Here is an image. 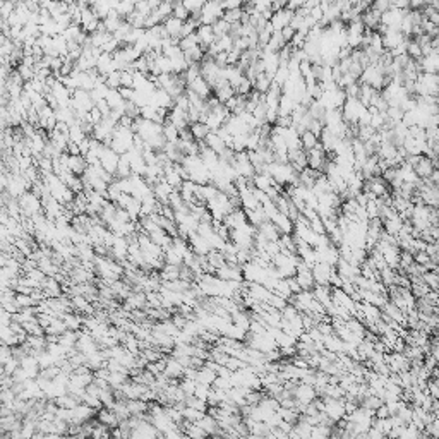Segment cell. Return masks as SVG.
<instances>
[{
  "instance_id": "cell-40",
  "label": "cell",
  "mask_w": 439,
  "mask_h": 439,
  "mask_svg": "<svg viewBox=\"0 0 439 439\" xmlns=\"http://www.w3.org/2000/svg\"><path fill=\"white\" fill-rule=\"evenodd\" d=\"M211 29H213V33H215V36H217V38H221V36L228 35L230 24H228V22H225L223 19H218L213 26H211Z\"/></svg>"
},
{
  "instance_id": "cell-26",
  "label": "cell",
  "mask_w": 439,
  "mask_h": 439,
  "mask_svg": "<svg viewBox=\"0 0 439 439\" xmlns=\"http://www.w3.org/2000/svg\"><path fill=\"white\" fill-rule=\"evenodd\" d=\"M125 405H127V410L129 414L132 415H144L148 414V408H150V403L148 401H143V400H127L125 401Z\"/></svg>"
},
{
  "instance_id": "cell-23",
  "label": "cell",
  "mask_w": 439,
  "mask_h": 439,
  "mask_svg": "<svg viewBox=\"0 0 439 439\" xmlns=\"http://www.w3.org/2000/svg\"><path fill=\"white\" fill-rule=\"evenodd\" d=\"M295 105H299V103H295V100H293L292 96L281 95L280 103H278V115H280V117H290V113L295 109Z\"/></svg>"
},
{
  "instance_id": "cell-28",
  "label": "cell",
  "mask_w": 439,
  "mask_h": 439,
  "mask_svg": "<svg viewBox=\"0 0 439 439\" xmlns=\"http://www.w3.org/2000/svg\"><path fill=\"white\" fill-rule=\"evenodd\" d=\"M217 379V373H215L213 369H210V367L203 366L201 369H198V376H196V383H199V384H208L211 386L213 384V381Z\"/></svg>"
},
{
  "instance_id": "cell-44",
  "label": "cell",
  "mask_w": 439,
  "mask_h": 439,
  "mask_svg": "<svg viewBox=\"0 0 439 439\" xmlns=\"http://www.w3.org/2000/svg\"><path fill=\"white\" fill-rule=\"evenodd\" d=\"M211 393V386L208 384H199V383H196V389H194V396L199 398V400H208V396H210Z\"/></svg>"
},
{
  "instance_id": "cell-19",
  "label": "cell",
  "mask_w": 439,
  "mask_h": 439,
  "mask_svg": "<svg viewBox=\"0 0 439 439\" xmlns=\"http://www.w3.org/2000/svg\"><path fill=\"white\" fill-rule=\"evenodd\" d=\"M96 420H98L100 424H103L105 427H109V429H117L118 427L117 415H115L113 410H110V408H102V410L96 412Z\"/></svg>"
},
{
  "instance_id": "cell-53",
  "label": "cell",
  "mask_w": 439,
  "mask_h": 439,
  "mask_svg": "<svg viewBox=\"0 0 439 439\" xmlns=\"http://www.w3.org/2000/svg\"><path fill=\"white\" fill-rule=\"evenodd\" d=\"M391 9L408 10V9H410V2H408V0H393V2H391Z\"/></svg>"
},
{
  "instance_id": "cell-16",
  "label": "cell",
  "mask_w": 439,
  "mask_h": 439,
  "mask_svg": "<svg viewBox=\"0 0 439 439\" xmlns=\"http://www.w3.org/2000/svg\"><path fill=\"white\" fill-rule=\"evenodd\" d=\"M270 221L276 226L278 232H280L281 235H292V233H293V221L288 217H285V215L276 213L273 218L270 220Z\"/></svg>"
},
{
  "instance_id": "cell-15",
  "label": "cell",
  "mask_w": 439,
  "mask_h": 439,
  "mask_svg": "<svg viewBox=\"0 0 439 439\" xmlns=\"http://www.w3.org/2000/svg\"><path fill=\"white\" fill-rule=\"evenodd\" d=\"M247 295L254 299L256 302H268L271 292L261 283H247Z\"/></svg>"
},
{
  "instance_id": "cell-56",
  "label": "cell",
  "mask_w": 439,
  "mask_h": 439,
  "mask_svg": "<svg viewBox=\"0 0 439 439\" xmlns=\"http://www.w3.org/2000/svg\"><path fill=\"white\" fill-rule=\"evenodd\" d=\"M280 33H281V36H283V40H285V43H286V45H288L290 42H292L293 35H295V31H293V29L290 28V26H286V28H283Z\"/></svg>"
},
{
  "instance_id": "cell-9",
  "label": "cell",
  "mask_w": 439,
  "mask_h": 439,
  "mask_svg": "<svg viewBox=\"0 0 439 439\" xmlns=\"http://www.w3.org/2000/svg\"><path fill=\"white\" fill-rule=\"evenodd\" d=\"M436 168H438V160H434V162H433V160L426 158V156L422 155L420 162L414 166V172H415V175L420 178V180H426V178L431 177V173H433Z\"/></svg>"
},
{
  "instance_id": "cell-43",
  "label": "cell",
  "mask_w": 439,
  "mask_h": 439,
  "mask_svg": "<svg viewBox=\"0 0 439 439\" xmlns=\"http://www.w3.org/2000/svg\"><path fill=\"white\" fill-rule=\"evenodd\" d=\"M180 389L182 391H184V395L185 396H191V395H194V389H196V381H192V379H185V378H182V381H180Z\"/></svg>"
},
{
  "instance_id": "cell-51",
  "label": "cell",
  "mask_w": 439,
  "mask_h": 439,
  "mask_svg": "<svg viewBox=\"0 0 439 439\" xmlns=\"http://www.w3.org/2000/svg\"><path fill=\"white\" fill-rule=\"evenodd\" d=\"M424 302L426 304H429V306H433V307H436L438 306V302H439V299H438V292H434V290H429V292H427V295L424 297Z\"/></svg>"
},
{
  "instance_id": "cell-33",
  "label": "cell",
  "mask_w": 439,
  "mask_h": 439,
  "mask_svg": "<svg viewBox=\"0 0 439 439\" xmlns=\"http://www.w3.org/2000/svg\"><path fill=\"white\" fill-rule=\"evenodd\" d=\"M283 47H286V43H285L283 36H281V33L280 31H273V35H271L270 42H268V45H266V48L270 52H274V54H278V52H280Z\"/></svg>"
},
{
  "instance_id": "cell-57",
  "label": "cell",
  "mask_w": 439,
  "mask_h": 439,
  "mask_svg": "<svg viewBox=\"0 0 439 439\" xmlns=\"http://www.w3.org/2000/svg\"><path fill=\"white\" fill-rule=\"evenodd\" d=\"M304 9H307V10H312V9H316V7H319V0H311V2H304Z\"/></svg>"
},
{
  "instance_id": "cell-3",
  "label": "cell",
  "mask_w": 439,
  "mask_h": 439,
  "mask_svg": "<svg viewBox=\"0 0 439 439\" xmlns=\"http://www.w3.org/2000/svg\"><path fill=\"white\" fill-rule=\"evenodd\" d=\"M323 400V412H325L326 415H328L329 420H333L334 424L340 422L341 419L345 417V400L341 398V400H333V398H321Z\"/></svg>"
},
{
  "instance_id": "cell-14",
  "label": "cell",
  "mask_w": 439,
  "mask_h": 439,
  "mask_svg": "<svg viewBox=\"0 0 439 439\" xmlns=\"http://www.w3.org/2000/svg\"><path fill=\"white\" fill-rule=\"evenodd\" d=\"M247 223V218H245V213L244 210H233L230 215H226L225 218H223V225L226 226L228 230H235V228H240L242 225H245Z\"/></svg>"
},
{
  "instance_id": "cell-48",
  "label": "cell",
  "mask_w": 439,
  "mask_h": 439,
  "mask_svg": "<svg viewBox=\"0 0 439 439\" xmlns=\"http://www.w3.org/2000/svg\"><path fill=\"white\" fill-rule=\"evenodd\" d=\"M259 141L261 137L256 132H249L247 134V146H245V151H256L259 148Z\"/></svg>"
},
{
  "instance_id": "cell-32",
  "label": "cell",
  "mask_w": 439,
  "mask_h": 439,
  "mask_svg": "<svg viewBox=\"0 0 439 439\" xmlns=\"http://www.w3.org/2000/svg\"><path fill=\"white\" fill-rule=\"evenodd\" d=\"M271 83H273V81H271L270 77L263 72V74H259V76L256 77L254 83H252V89H254V91H258L259 95H266V91L270 89Z\"/></svg>"
},
{
  "instance_id": "cell-31",
  "label": "cell",
  "mask_w": 439,
  "mask_h": 439,
  "mask_svg": "<svg viewBox=\"0 0 439 439\" xmlns=\"http://www.w3.org/2000/svg\"><path fill=\"white\" fill-rule=\"evenodd\" d=\"M206 261H208V266H210L211 270H215V273H217V270L225 266V256L220 251H211L210 254L206 256Z\"/></svg>"
},
{
  "instance_id": "cell-34",
  "label": "cell",
  "mask_w": 439,
  "mask_h": 439,
  "mask_svg": "<svg viewBox=\"0 0 439 439\" xmlns=\"http://www.w3.org/2000/svg\"><path fill=\"white\" fill-rule=\"evenodd\" d=\"M405 54H407V57L410 58V60H415V62H419L420 58H422V50H420V45L415 42V40H408L407 42V52H405Z\"/></svg>"
},
{
  "instance_id": "cell-52",
  "label": "cell",
  "mask_w": 439,
  "mask_h": 439,
  "mask_svg": "<svg viewBox=\"0 0 439 439\" xmlns=\"http://www.w3.org/2000/svg\"><path fill=\"white\" fill-rule=\"evenodd\" d=\"M285 281H286V285H288L290 292H292L293 295H295V293H300V292H302V290H300V285L297 283L295 276H292V278H285Z\"/></svg>"
},
{
  "instance_id": "cell-54",
  "label": "cell",
  "mask_w": 439,
  "mask_h": 439,
  "mask_svg": "<svg viewBox=\"0 0 439 439\" xmlns=\"http://www.w3.org/2000/svg\"><path fill=\"white\" fill-rule=\"evenodd\" d=\"M223 10H233V9H240L242 2L240 0H230V2H221Z\"/></svg>"
},
{
  "instance_id": "cell-20",
  "label": "cell",
  "mask_w": 439,
  "mask_h": 439,
  "mask_svg": "<svg viewBox=\"0 0 439 439\" xmlns=\"http://www.w3.org/2000/svg\"><path fill=\"white\" fill-rule=\"evenodd\" d=\"M196 424H198L201 429H203L204 433L208 434V438L217 436V434L220 433L218 420H217V419H213V417H211V415H208V414H204L203 417H201V420H198V422H196Z\"/></svg>"
},
{
  "instance_id": "cell-25",
  "label": "cell",
  "mask_w": 439,
  "mask_h": 439,
  "mask_svg": "<svg viewBox=\"0 0 439 439\" xmlns=\"http://www.w3.org/2000/svg\"><path fill=\"white\" fill-rule=\"evenodd\" d=\"M336 143H338V139L331 132L326 131V129L323 131L321 136H319V146L323 148L325 153H333L334 148H336Z\"/></svg>"
},
{
  "instance_id": "cell-27",
  "label": "cell",
  "mask_w": 439,
  "mask_h": 439,
  "mask_svg": "<svg viewBox=\"0 0 439 439\" xmlns=\"http://www.w3.org/2000/svg\"><path fill=\"white\" fill-rule=\"evenodd\" d=\"M189 132H191L192 139H194L196 143H201V141L206 139V136L210 134V129H208L206 124H203V122H196V124L189 125Z\"/></svg>"
},
{
  "instance_id": "cell-42",
  "label": "cell",
  "mask_w": 439,
  "mask_h": 439,
  "mask_svg": "<svg viewBox=\"0 0 439 439\" xmlns=\"http://www.w3.org/2000/svg\"><path fill=\"white\" fill-rule=\"evenodd\" d=\"M371 9L383 16V14L388 12V10L391 9V2H389V0H378V2L371 3Z\"/></svg>"
},
{
  "instance_id": "cell-35",
  "label": "cell",
  "mask_w": 439,
  "mask_h": 439,
  "mask_svg": "<svg viewBox=\"0 0 439 439\" xmlns=\"http://www.w3.org/2000/svg\"><path fill=\"white\" fill-rule=\"evenodd\" d=\"M422 280H424V283L429 286V290H434V292H438V286H439L438 271H426V273L422 274Z\"/></svg>"
},
{
  "instance_id": "cell-30",
  "label": "cell",
  "mask_w": 439,
  "mask_h": 439,
  "mask_svg": "<svg viewBox=\"0 0 439 439\" xmlns=\"http://www.w3.org/2000/svg\"><path fill=\"white\" fill-rule=\"evenodd\" d=\"M299 137H300V148H302V150L306 151V153H307V151H311V150H314V148L319 144V139H318V137H316L312 132H309V131L302 132Z\"/></svg>"
},
{
  "instance_id": "cell-39",
  "label": "cell",
  "mask_w": 439,
  "mask_h": 439,
  "mask_svg": "<svg viewBox=\"0 0 439 439\" xmlns=\"http://www.w3.org/2000/svg\"><path fill=\"white\" fill-rule=\"evenodd\" d=\"M403 113L405 111L401 110L400 107H388V110H386V117H388V120L393 122V124L403 120Z\"/></svg>"
},
{
  "instance_id": "cell-37",
  "label": "cell",
  "mask_w": 439,
  "mask_h": 439,
  "mask_svg": "<svg viewBox=\"0 0 439 439\" xmlns=\"http://www.w3.org/2000/svg\"><path fill=\"white\" fill-rule=\"evenodd\" d=\"M233 91H235V95H237V96H247L249 93L252 91V83L247 79V77L244 76V77H242V79H240V83L237 84L235 88H233Z\"/></svg>"
},
{
  "instance_id": "cell-46",
  "label": "cell",
  "mask_w": 439,
  "mask_h": 439,
  "mask_svg": "<svg viewBox=\"0 0 439 439\" xmlns=\"http://www.w3.org/2000/svg\"><path fill=\"white\" fill-rule=\"evenodd\" d=\"M215 43L218 45L220 52H230L233 48V40L230 38L228 35L221 36V38H217V42H215Z\"/></svg>"
},
{
  "instance_id": "cell-22",
  "label": "cell",
  "mask_w": 439,
  "mask_h": 439,
  "mask_svg": "<svg viewBox=\"0 0 439 439\" xmlns=\"http://www.w3.org/2000/svg\"><path fill=\"white\" fill-rule=\"evenodd\" d=\"M230 321H232V325H235L237 328H240L244 331H249V328H251V312H249V311H237V312H233V314L230 316Z\"/></svg>"
},
{
  "instance_id": "cell-17",
  "label": "cell",
  "mask_w": 439,
  "mask_h": 439,
  "mask_svg": "<svg viewBox=\"0 0 439 439\" xmlns=\"http://www.w3.org/2000/svg\"><path fill=\"white\" fill-rule=\"evenodd\" d=\"M187 89L191 93H194L196 96H199L201 100H204V102H206V100L211 96V93H213V91H211V88H210V84H208L201 76L194 81V83L189 84Z\"/></svg>"
},
{
  "instance_id": "cell-29",
  "label": "cell",
  "mask_w": 439,
  "mask_h": 439,
  "mask_svg": "<svg viewBox=\"0 0 439 439\" xmlns=\"http://www.w3.org/2000/svg\"><path fill=\"white\" fill-rule=\"evenodd\" d=\"M251 182H252V187L258 189V191H261V192H266L268 189L273 185V178L268 177V175H263V173H256Z\"/></svg>"
},
{
  "instance_id": "cell-13",
  "label": "cell",
  "mask_w": 439,
  "mask_h": 439,
  "mask_svg": "<svg viewBox=\"0 0 439 439\" xmlns=\"http://www.w3.org/2000/svg\"><path fill=\"white\" fill-rule=\"evenodd\" d=\"M189 240H191L192 252H194L196 256H208L211 251H213V249H211L210 240L199 237L198 233H191V235H189Z\"/></svg>"
},
{
  "instance_id": "cell-8",
  "label": "cell",
  "mask_w": 439,
  "mask_h": 439,
  "mask_svg": "<svg viewBox=\"0 0 439 439\" xmlns=\"http://www.w3.org/2000/svg\"><path fill=\"white\" fill-rule=\"evenodd\" d=\"M293 398H295V401H299V403L309 405V403H312L316 398H318V395H316V389L312 388V386L304 384V383H299V384H297V388H295V391H293Z\"/></svg>"
},
{
  "instance_id": "cell-58",
  "label": "cell",
  "mask_w": 439,
  "mask_h": 439,
  "mask_svg": "<svg viewBox=\"0 0 439 439\" xmlns=\"http://www.w3.org/2000/svg\"><path fill=\"white\" fill-rule=\"evenodd\" d=\"M43 439H64V436H58V434H45Z\"/></svg>"
},
{
  "instance_id": "cell-7",
  "label": "cell",
  "mask_w": 439,
  "mask_h": 439,
  "mask_svg": "<svg viewBox=\"0 0 439 439\" xmlns=\"http://www.w3.org/2000/svg\"><path fill=\"white\" fill-rule=\"evenodd\" d=\"M184 371H185V367L178 362L175 357H165V369H163V374H165L170 381H178V379H182L184 378Z\"/></svg>"
},
{
  "instance_id": "cell-45",
  "label": "cell",
  "mask_w": 439,
  "mask_h": 439,
  "mask_svg": "<svg viewBox=\"0 0 439 439\" xmlns=\"http://www.w3.org/2000/svg\"><path fill=\"white\" fill-rule=\"evenodd\" d=\"M266 304H268V306H270V307H273V309H276V311H280V312H281V309H283L288 302H286L285 299H281V297H278V295H274V293H271V297H270V299H268V302H266Z\"/></svg>"
},
{
  "instance_id": "cell-1",
  "label": "cell",
  "mask_w": 439,
  "mask_h": 439,
  "mask_svg": "<svg viewBox=\"0 0 439 439\" xmlns=\"http://www.w3.org/2000/svg\"><path fill=\"white\" fill-rule=\"evenodd\" d=\"M340 111H341V118H343L345 124L357 125L359 118L366 113L367 109L359 102V100H345V103L340 109Z\"/></svg>"
},
{
  "instance_id": "cell-21",
  "label": "cell",
  "mask_w": 439,
  "mask_h": 439,
  "mask_svg": "<svg viewBox=\"0 0 439 439\" xmlns=\"http://www.w3.org/2000/svg\"><path fill=\"white\" fill-rule=\"evenodd\" d=\"M256 232H258L259 235H263L268 242H278V239H280V235H281V233L278 232V228L271 221H264L263 225H259L258 228H256Z\"/></svg>"
},
{
  "instance_id": "cell-12",
  "label": "cell",
  "mask_w": 439,
  "mask_h": 439,
  "mask_svg": "<svg viewBox=\"0 0 439 439\" xmlns=\"http://www.w3.org/2000/svg\"><path fill=\"white\" fill-rule=\"evenodd\" d=\"M383 38V48H384L386 52H391L393 48H396L400 43H403L405 38L403 35H401V31H395V29H386V33L381 36Z\"/></svg>"
},
{
  "instance_id": "cell-49",
  "label": "cell",
  "mask_w": 439,
  "mask_h": 439,
  "mask_svg": "<svg viewBox=\"0 0 439 439\" xmlns=\"http://www.w3.org/2000/svg\"><path fill=\"white\" fill-rule=\"evenodd\" d=\"M426 393L429 395L433 400H438L439 398V389H438V379H429L426 383Z\"/></svg>"
},
{
  "instance_id": "cell-47",
  "label": "cell",
  "mask_w": 439,
  "mask_h": 439,
  "mask_svg": "<svg viewBox=\"0 0 439 439\" xmlns=\"http://www.w3.org/2000/svg\"><path fill=\"white\" fill-rule=\"evenodd\" d=\"M307 131L312 132L319 139V136H321L323 131H325V124H323L321 120H314V118H312V120L309 122V125H307Z\"/></svg>"
},
{
  "instance_id": "cell-55",
  "label": "cell",
  "mask_w": 439,
  "mask_h": 439,
  "mask_svg": "<svg viewBox=\"0 0 439 439\" xmlns=\"http://www.w3.org/2000/svg\"><path fill=\"white\" fill-rule=\"evenodd\" d=\"M374 417L376 419H389L391 415H389V412H388V408H386V405L383 403L381 407H379L378 410L374 412Z\"/></svg>"
},
{
  "instance_id": "cell-50",
  "label": "cell",
  "mask_w": 439,
  "mask_h": 439,
  "mask_svg": "<svg viewBox=\"0 0 439 439\" xmlns=\"http://www.w3.org/2000/svg\"><path fill=\"white\" fill-rule=\"evenodd\" d=\"M414 263L419 264V266H424L427 270V266H429L433 261H431V258L426 254V252H415V254H414Z\"/></svg>"
},
{
  "instance_id": "cell-2",
  "label": "cell",
  "mask_w": 439,
  "mask_h": 439,
  "mask_svg": "<svg viewBox=\"0 0 439 439\" xmlns=\"http://www.w3.org/2000/svg\"><path fill=\"white\" fill-rule=\"evenodd\" d=\"M223 7L221 2H206L203 3L201 9V24L203 26H213L218 19L223 17Z\"/></svg>"
},
{
  "instance_id": "cell-38",
  "label": "cell",
  "mask_w": 439,
  "mask_h": 439,
  "mask_svg": "<svg viewBox=\"0 0 439 439\" xmlns=\"http://www.w3.org/2000/svg\"><path fill=\"white\" fill-rule=\"evenodd\" d=\"M249 434H252V436L261 439L270 434V427L266 426V422H254V426L249 429Z\"/></svg>"
},
{
  "instance_id": "cell-11",
  "label": "cell",
  "mask_w": 439,
  "mask_h": 439,
  "mask_svg": "<svg viewBox=\"0 0 439 439\" xmlns=\"http://www.w3.org/2000/svg\"><path fill=\"white\" fill-rule=\"evenodd\" d=\"M286 162H288L290 166L299 173V172H302L304 168H307V153L304 150L288 151V153H286Z\"/></svg>"
},
{
  "instance_id": "cell-10",
  "label": "cell",
  "mask_w": 439,
  "mask_h": 439,
  "mask_svg": "<svg viewBox=\"0 0 439 439\" xmlns=\"http://www.w3.org/2000/svg\"><path fill=\"white\" fill-rule=\"evenodd\" d=\"M293 14L295 12H292V10H288V9H281V10H278V12H273V16H271V19H270V24H271V28H273V31H281L283 28H286V26L290 24V21H292Z\"/></svg>"
},
{
  "instance_id": "cell-24",
  "label": "cell",
  "mask_w": 439,
  "mask_h": 439,
  "mask_svg": "<svg viewBox=\"0 0 439 439\" xmlns=\"http://www.w3.org/2000/svg\"><path fill=\"white\" fill-rule=\"evenodd\" d=\"M204 144H206V146L210 148L213 153H217V155H220L226 148V144L223 143V139L218 136L217 132H210V134H208L206 139H204Z\"/></svg>"
},
{
  "instance_id": "cell-41",
  "label": "cell",
  "mask_w": 439,
  "mask_h": 439,
  "mask_svg": "<svg viewBox=\"0 0 439 439\" xmlns=\"http://www.w3.org/2000/svg\"><path fill=\"white\" fill-rule=\"evenodd\" d=\"M240 16H242V7L240 9H233V10H225L221 19L225 22H228V24H233V22H240Z\"/></svg>"
},
{
  "instance_id": "cell-18",
  "label": "cell",
  "mask_w": 439,
  "mask_h": 439,
  "mask_svg": "<svg viewBox=\"0 0 439 439\" xmlns=\"http://www.w3.org/2000/svg\"><path fill=\"white\" fill-rule=\"evenodd\" d=\"M439 52H433L431 55H427V57H422L419 60L420 64V70L426 74H438V69H439Z\"/></svg>"
},
{
  "instance_id": "cell-4",
  "label": "cell",
  "mask_w": 439,
  "mask_h": 439,
  "mask_svg": "<svg viewBox=\"0 0 439 439\" xmlns=\"http://www.w3.org/2000/svg\"><path fill=\"white\" fill-rule=\"evenodd\" d=\"M295 280L297 283L300 285V290L302 292H311L314 288V278H312V271L311 268L307 266L306 263L300 261L297 264V271H295Z\"/></svg>"
},
{
  "instance_id": "cell-36",
  "label": "cell",
  "mask_w": 439,
  "mask_h": 439,
  "mask_svg": "<svg viewBox=\"0 0 439 439\" xmlns=\"http://www.w3.org/2000/svg\"><path fill=\"white\" fill-rule=\"evenodd\" d=\"M180 412H182V419L187 420V422H192V424H196L198 420H201V417L204 415L203 412H198V410H194V408H189V407H184Z\"/></svg>"
},
{
  "instance_id": "cell-6",
  "label": "cell",
  "mask_w": 439,
  "mask_h": 439,
  "mask_svg": "<svg viewBox=\"0 0 439 439\" xmlns=\"http://www.w3.org/2000/svg\"><path fill=\"white\" fill-rule=\"evenodd\" d=\"M326 160H328V156H326V153L323 151V148L318 144L314 150L307 151V168L316 170V172L321 173V170H323V166H325Z\"/></svg>"
},
{
  "instance_id": "cell-5",
  "label": "cell",
  "mask_w": 439,
  "mask_h": 439,
  "mask_svg": "<svg viewBox=\"0 0 439 439\" xmlns=\"http://www.w3.org/2000/svg\"><path fill=\"white\" fill-rule=\"evenodd\" d=\"M311 271H312V278H314L316 285L329 286V278H331V274L334 273L333 266H329V264H326V263H316Z\"/></svg>"
}]
</instances>
